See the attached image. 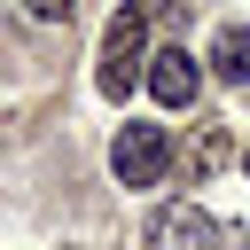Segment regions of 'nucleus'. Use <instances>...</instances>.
<instances>
[{"mask_svg": "<svg viewBox=\"0 0 250 250\" xmlns=\"http://www.w3.org/2000/svg\"><path fill=\"white\" fill-rule=\"evenodd\" d=\"M148 250H219V219L203 203H164L148 219Z\"/></svg>", "mask_w": 250, "mask_h": 250, "instance_id": "obj_3", "label": "nucleus"}, {"mask_svg": "<svg viewBox=\"0 0 250 250\" xmlns=\"http://www.w3.org/2000/svg\"><path fill=\"white\" fill-rule=\"evenodd\" d=\"M242 172H250V148H242Z\"/></svg>", "mask_w": 250, "mask_h": 250, "instance_id": "obj_7", "label": "nucleus"}, {"mask_svg": "<svg viewBox=\"0 0 250 250\" xmlns=\"http://www.w3.org/2000/svg\"><path fill=\"white\" fill-rule=\"evenodd\" d=\"M141 78H148V94H156L164 109H195V94H203V70H195L188 47H156Z\"/></svg>", "mask_w": 250, "mask_h": 250, "instance_id": "obj_4", "label": "nucleus"}, {"mask_svg": "<svg viewBox=\"0 0 250 250\" xmlns=\"http://www.w3.org/2000/svg\"><path fill=\"white\" fill-rule=\"evenodd\" d=\"M242 250H250V234H242Z\"/></svg>", "mask_w": 250, "mask_h": 250, "instance_id": "obj_8", "label": "nucleus"}, {"mask_svg": "<svg viewBox=\"0 0 250 250\" xmlns=\"http://www.w3.org/2000/svg\"><path fill=\"white\" fill-rule=\"evenodd\" d=\"M109 172L125 180V188H156L164 172H172V133L164 125H117V141H109Z\"/></svg>", "mask_w": 250, "mask_h": 250, "instance_id": "obj_2", "label": "nucleus"}, {"mask_svg": "<svg viewBox=\"0 0 250 250\" xmlns=\"http://www.w3.org/2000/svg\"><path fill=\"white\" fill-rule=\"evenodd\" d=\"M141 62H148V8H117L109 31H102V62H94V86L109 102H125L141 86Z\"/></svg>", "mask_w": 250, "mask_h": 250, "instance_id": "obj_1", "label": "nucleus"}, {"mask_svg": "<svg viewBox=\"0 0 250 250\" xmlns=\"http://www.w3.org/2000/svg\"><path fill=\"white\" fill-rule=\"evenodd\" d=\"M227 86H242L250 78V23H219V39H211V55H203Z\"/></svg>", "mask_w": 250, "mask_h": 250, "instance_id": "obj_5", "label": "nucleus"}, {"mask_svg": "<svg viewBox=\"0 0 250 250\" xmlns=\"http://www.w3.org/2000/svg\"><path fill=\"white\" fill-rule=\"evenodd\" d=\"M23 8H31V16H47V23H55V16H70V8H78V0H23Z\"/></svg>", "mask_w": 250, "mask_h": 250, "instance_id": "obj_6", "label": "nucleus"}]
</instances>
